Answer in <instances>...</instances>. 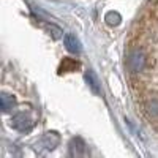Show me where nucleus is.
Instances as JSON below:
<instances>
[{"mask_svg":"<svg viewBox=\"0 0 158 158\" xmlns=\"http://www.w3.org/2000/svg\"><path fill=\"white\" fill-rule=\"evenodd\" d=\"M70 155L71 156H87L89 155L87 144L81 138H73L70 142Z\"/></svg>","mask_w":158,"mask_h":158,"instance_id":"nucleus-3","label":"nucleus"},{"mask_svg":"<svg viewBox=\"0 0 158 158\" xmlns=\"http://www.w3.org/2000/svg\"><path fill=\"white\" fill-rule=\"evenodd\" d=\"M85 81H87L89 87L94 90L95 94H100V81H98L97 74L92 71V70H87V73H85Z\"/></svg>","mask_w":158,"mask_h":158,"instance_id":"nucleus-7","label":"nucleus"},{"mask_svg":"<svg viewBox=\"0 0 158 158\" xmlns=\"http://www.w3.org/2000/svg\"><path fill=\"white\" fill-rule=\"evenodd\" d=\"M15 104H16V98L13 97L11 94L3 92V94L0 95V106H2L3 112H10L13 108H15Z\"/></svg>","mask_w":158,"mask_h":158,"instance_id":"nucleus-5","label":"nucleus"},{"mask_svg":"<svg viewBox=\"0 0 158 158\" xmlns=\"http://www.w3.org/2000/svg\"><path fill=\"white\" fill-rule=\"evenodd\" d=\"M146 112L152 117V118H158V98L149 100L146 103Z\"/></svg>","mask_w":158,"mask_h":158,"instance_id":"nucleus-9","label":"nucleus"},{"mask_svg":"<svg viewBox=\"0 0 158 158\" xmlns=\"http://www.w3.org/2000/svg\"><path fill=\"white\" fill-rule=\"evenodd\" d=\"M59 136H57V133H46L44 135V138H43V142H44V146H46V149H49V150H52V149H56V146L59 144Z\"/></svg>","mask_w":158,"mask_h":158,"instance_id":"nucleus-8","label":"nucleus"},{"mask_svg":"<svg viewBox=\"0 0 158 158\" xmlns=\"http://www.w3.org/2000/svg\"><path fill=\"white\" fill-rule=\"evenodd\" d=\"M146 54L141 51V49H133L128 54V59H127V67L131 73H141L146 67Z\"/></svg>","mask_w":158,"mask_h":158,"instance_id":"nucleus-1","label":"nucleus"},{"mask_svg":"<svg viewBox=\"0 0 158 158\" xmlns=\"http://www.w3.org/2000/svg\"><path fill=\"white\" fill-rule=\"evenodd\" d=\"M63 44L67 48V51L71 52V54H79L81 52V43H79V40L73 33H67L63 36Z\"/></svg>","mask_w":158,"mask_h":158,"instance_id":"nucleus-4","label":"nucleus"},{"mask_svg":"<svg viewBox=\"0 0 158 158\" xmlns=\"http://www.w3.org/2000/svg\"><path fill=\"white\" fill-rule=\"evenodd\" d=\"M104 21L109 25H118L122 21V16L118 15L117 11H109V13H106V16H104Z\"/></svg>","mask_w":158,"mask_h":158,"instance_id":"nucleus-10","label":"nucleus"},{"mask_svg":"<svg viewBox=\"0 0 158 158\" xmlns=\"http://www.w3.org/2000/svg\"><path fill=\"white\" fill-rule=\"evenodd\" d=\"M11 127L18 131H30L32 128V118L25 112H18L11 117Z\"/></svg>","mask_w":158,"mask_h":158,"instance_id":"nucleus-2","label":"nucleus"},{"mask_svg":"<svg viewBox=\"0 0 158 158\" xmlns=\"http://www.w3.org/2000/svg\"><path fill=\"white\" fill-rule=\"evenodd\" d=\"M79 68V62H76L74 59H68V57H65L60 63V68L59 71L60 73H73Z\"/></svg>","mask_w":158,"mask_h":158,"instance_id":"nucleus-6","label":"nucleus"}]
</instances>
